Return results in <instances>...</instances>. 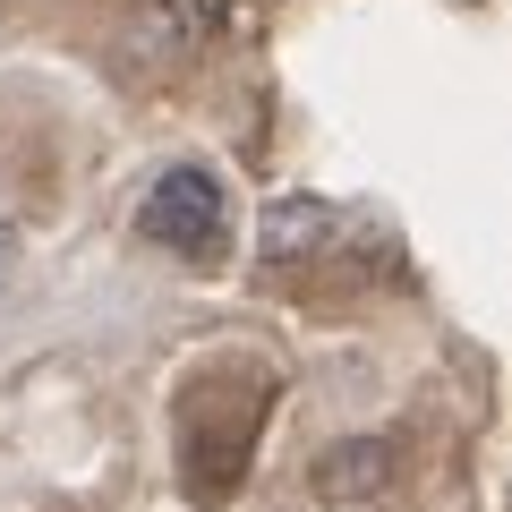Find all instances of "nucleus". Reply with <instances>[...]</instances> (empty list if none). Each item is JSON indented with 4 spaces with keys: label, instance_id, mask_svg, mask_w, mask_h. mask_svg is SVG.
<instances>
[{
    "label": "nucleus",
    "instance_id": "2",
    "mask_svg": "<svg viewBox=\"0 0 512 512\" xmlns=\"http://www.w3.org/2000/svg\"><path fill=\"white\" fill-rule=\"evenodd\" d=\"M325 239H333V205L325 197H274V205H265V222H256V248L274 256V265L316 256Z\"/></svg>",
    "mask_w": 512,
    "mask_h": 512
},
{
    "label": "nucleus",
    "instance_id": "1",
    "mask_svg": "<svg viewBox=\"0 0 512 512\" xmlns=\"http://www.w3.org/2000/svg\"><path fill=\"white\" fill-rule=\"evenodd\" d=\"M137 239L188 256V265H214V256L231 248V197H222V180L205 163H171L163 180L137 197Z\"/></svg>",
    "mask_w": 512,
    "mask_h": 512
},
{
    "label": "nucleus",
    "instance_id": "3",
    "mask_svg": "<svg viewBox=\"0 0 512 512\" xmlns=\"http://www.w3.org/2000/svg\"><path fill=\"white\" fill-rule=\"evenodd\" d=\"M163 18H171V35L205 43V35H222V18H231V0H163Z\"/></svg>",
    "mask_w": 512,
    "mask_h": 512
}]
</instances>
